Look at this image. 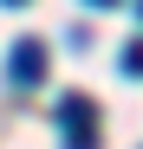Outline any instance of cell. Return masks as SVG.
Returning <instances> with one entry per match:
<instances>
[{
	"label": "cell",
	"mask_w": 143,
	"mask_h": 149,
	"mask_svg": "<svg viewBox=\"0 0 143 149\" xmlns=\"http://www.w3.org/2000/svg\"><path fill=\"white\" fill-rule=\"evenodd\" d=\"M91 97H59V130H65V149H98V136H91Z\"/></svg>",
	"instance_id": "1"
},
{
	"label": "cell",
	"mask_w": 143,
	"mask_h": 149,
	"mask_svg": "<svg viewBox=\"0 0 143 149\" xmlns=\"http://www.w3.org/2000/svg\"><path fill=\"white\" fill-rule=\"evenodd\" d=\"M39 71H46V45H39V39H20L7 78H13V84H39Z\"/></svg>",
	"instance_id": "2"
},
{
	"label": "cell",
	"mask_w": 143,
	"mask_h": 149,
	"mask_svg": "<svg viewBox=\"0 0 143 149\" xmlns=\"http://www.w3.org/2000/svg\"><path fill=\"white\" fill-rule=\"evenodd\" d=\"M124 71H143V39H137L130 52H124Z\"/></svg>",
	"instance_id": "3"
},
{
	"label": "cell",
	"mask_w": 143,
	"mask_h": 149,
	"mask_svg": "<svg viewBox=\"0 0 143 149\" xmlns=\"http://www.w3.org/2000/svg\"><path fill=\"white\" fill-rule=\"evenodd\" d=\"M85 7H117V0H85Z\"/></svg>",
	"instance_id": "4"
},
{
	"label": "cell",
	"mask_w": 143,
	"mask_h": 149,
	"mask_svg": "<svg viewBox=\"0 0 143 149\" xmlns=\"http://www.w3.org/2000/svg\"><path fill=\"white\" fill-rule=\"evenodd\" d=\"M7 7H26V0H7Z\"/></svg>",
	"instance_id": "5"
}]
</instances>
